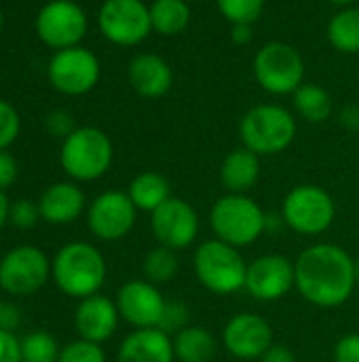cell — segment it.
I'll return each mask as SVG.
<instances>
[{
	"label": "cell",
	"instance_id": "obj_35",
	"mask_svg": "<svg viewBox=\"0 0 359 362\" xmlns=\"http://www.w3.org/2000/svg\"><path fill=\"white\" fill-rule=\"evenodd\" d=\"M44 125H47V129H49L51 136H57V138H63V140L76 129L72 117L66 110H53V112H49L47 119H44Z\"/></svg>",
	"mask_w": 359,
	"mask_h": 362
},
{
	"label": "cell",
	"instance_id": "obj_14",
	"mask_svg": "<svg viewBox=\"0 0 359 362\" xmlns=\"http://www.w3.org/2000/svg\"><path fill=\"white\" fill-rule=\"evenodd\" d=\"M296 288V272L294 261L284 255H262L256 261L248 263L245 286L250 297L262 303H273L290 295Z\"/></svg>",
	"mask_w": 359,
	"mask_h": 362
},
{
	"label": "cell",
	"instance_id": "obj_1",
	"mask_svg": "<svg viewBox=\"0 0 359 362\" xmlns=\"http://www.w3.org/2000/svg\"><path fill=\"white\" fill-rule=\"evenodd\" d=\"M296 291L315 308L347 303L358 286L355 259L336 244H313L294 261Z\"/></svg>",
	"mask_w": 359,
	"mask_h": 362
},
{
	"label": "cell",
	"instance_id": "obj_20",
	"mask_svg": "<svg viewBox=\"0 0 359 362\" xmlns=\"http://www.w3.org/2000/svg\"><path fill=\"white\" fill-rule=\"evenodd\" d=\"M40 216L51 225H66L85 212V193L74 182H55L38 199Z\"/></svg>",
	"mask_w": 359,
	"mask_h": 362
},
{
	"label": "cell",
	"instance_id": "obj_27",
	"mask_svg": "<svg viewBox=\"0 0 359 362\" xmlns=\"http://www.w3.org/2000/svg\"><path fill=\"white\" fill-rule=\"evenodd\" d=\"M328 38L334 49L343 53L359 51V8H345L328 23Z\"/></svg>",
	"mask_w": 359,
	"mask_h": 362
},
{
	"label": "cell",
	"instance_id": "obj_32",
	"mask_svg": "<svg viewBox=\"0 0 359 362\" xmlns=\"http://www.w3.org/2000/svg\"><path fill=\"white\" fill-rule=\"evenodd\" d=\"M188 320H190V310L186 303L182 301H167L165 303V310H163V316H161V322L157 329H161L163 333L167 335H176L180 333L182 329L188 327Z\"/></svg>",
	"mask_w": 359,
	"mask_h": 362
},
{
	"label": "cell",
	"instance_id": "obj_45",
	"mask_svg": "<svg viewBox=\"0 0 359 362\" xmlns=\"http://www.w3.org/2000/svg\"><path fill=\"white\" fill-rule=\"evenodd\" d=\"M355 278H358V284H359V257L355 259Z\"/></svg>",
	"mask_w": 359,
	"mask_h": 362
},
{
	"label": "cell",
	"instance_id": "obj_4",
	"mask_svg": "<svg viewBox=\"0 0 359 362\" xmlns=\"http://www.w3.org/2000/svg\"><path fill=\"white\" fill-rule=\"evenodd\" d=\"M193 267L199 284L214 295H233L245 286L248 263L239 248L214 238L197 246Z\"/></svg>",
	"mask_w": 359,
	"mask_h": 362
},
{
	"label": "cell",
	"instance_id": "obj_28",
	"mask_svg": "<svg viewBox=\"0 0 359 362\" xmlns=\"http://www.w3.org/2000/svg\"><path fill=\"white\" fill-rule=\"evenodd\" d=\"M180 269V261L176 257V250L165 248V246H157L152 248L142 263V272H144V280L152 282V284H165L171 282L178 276Z\"/></svg>",
	"mask_w": 359,
	"mask_h": 362
},
{
	"label": "cell",
	"instance_id": "obj_26",
	"mask_svg": "<svg viewBox=\"0 0 359 362\" xmlns=\"http://www.w3.org/2000/svg\"><path fill=\"white\" fill-rule=\"evenodd\" d=\"M294 108L309 123H322L332 115V98L320 85L303 83L294 91Z\"/></svg>",
	"mask_w": 359,
	"mask_h": 362
},
{
	"label": "cell",
	"instance_id": "obj_36",
	"mask_svg": "<svg viewBox=\"0 0 359 362\" xmlns=\"http://www.w3.org/2000/svg\"><path fill=\"white\" fill-rule=\"evenodd\" d=\"M334 362H359V333L341 337L334 346Z\"/></svg>",
	"mask_w": 359,
	"mask_h": 362
},
{
	"label": "cell",
	"instance_id": "obj_39",
	"mask_svg": "<svg viewBox=\"0 0 359 362\" xmlns=\"http://www.w3.org/2000/svg\"><path fill=\"white\" fill-rule=\"evenodd\" d=\"M260 362H296V356L290 348H286L284 344H273L260 358Z\"/></svg>",
	"mask_w": 359,
	"mask_h": 362
},
{
	"label": "cell",
	"instance_id": "obj_31",
	"mask_svg": "<svg viewBox=\"0 0 359 362\" xmlns=\"http://www.w3.org/2000/svg\"><path fill=\"white\" fill-rule=\"evenodd\" d=\"M57 362H106V352L102 344H93L78 337L61 348Z\"/></svg>",
	"mask_w": 359,
	"mask_h": 362
},
{
	"label": "cell",
	"instance_id": "obj_38",
	"mask_svg": "<svg viewBox=\"0 0 359 362\" xmlns=\"http://www.w3.org/2000/svg\"><path fill=\"white\" fill-rule=\"evenodd\" d=\"M17 178V161L6 151H0V191L8 189Z\"/></svg>",
	"mask_w": 359,
	"mask_h": 362
},
{
	"label": "cell",
	"instance_id": "obj_13",
	"mask_svg": "<svg viewBox=\"0 0 359 362\" xmlns=\"http://www.w3.org/2000/svg\"><path fill=\"white\" fill-rule=\"evenodd\" d=\"M49 81L59 93L83 95L99 81V62L89 49H61L49 62Z\"/></svg>",
	"mask_w": 359,
	"mask_h": 362
},
{
	"label": "cell",
	"instance_id": "obj_40",
	"mask_svg": "<svg viewBox=\"0 0 359 362\" xmlns=\"http://www.w3.org/2000/svg\"><path fill=\"white\" fill-rule=\"evenodd\" d=\"M21 322V314H19V308L13 305V303H4V310H2V316H0V329L4 331H15Z\"/></svg>",
	"mask_w": 359,
	"mask_h": 362
},
{
	"label": "cell",
	"instance_id": "obj_22",
	"mask_svg": "<svg viewBox=\"0 0 359 362\" xmlns=\"http://www.w3.org/2000/svg\"><path fill=\"white\" fill-rule=\"evenodd\" d=\"M260 178V159L241 146L231 151L220 165V182L229 193H248Z\"/></svg>",
	"mask_w": 359,
	"mask_h": 362
},
{
	"label": "cell",
	"instance_id": "obj_25",
	"mask_svg": "<svg viewBox=\"0 0 359 362\" xmlns=\"http://www.w3.org/2000/svg\"><path fill=\"white\" fill-rule=\"evenodd\" d=\"M190 21V6L186 0H154L150 4V23L163 36L184 32Z\"/></svg>",
	"mask_w": 359,
	"mask_h": 362
},
{
	"label": "cell",
	"instance_id": "obj_29",
	"mask_svg": "<svg viewBox=\"0 0 359 362\" xmlns=\"http://www.w3.org/2000/svg\"><path fill=\"white\" fill-rule=\"evenodd\" d=\"M21 341V362H57L59 361V344L47 331L28 333Z\"/></svg>",
	"mask_w": 359,
	"mask_h": 362
},
{
	"label": "cell",
	"instance_id": "obj_37",
	"mask_svg": "<svg viewBox=\"0 0 359 362\" xmlns=\"http://www.w3.org/2000/svg\"><path fill=\"white\" fill-rule=\"evenodd\" d=\"M0 362H21V341L4 329H0Z\"/></svg>",
	"mask_w": 359,
	"mask_h": 362
},
{
	"label": "cell",
	"instance_id": "obj_46",
	"mask_svg": "<svg viewBox=\"0 0 359 362\" xmlns=\"http://www.w3.org/2000/svg\"><path fill=\"white\" fill-rule=\"evenodd\" d=\"M2 25H4V15H2V8H0V30H2Z\"/></svg>",
	"mask_w": 359,
	"mask_h": 362
},
{
	"label": "cell",
	"instance_id": "obj_19",
	"mask_svg": "<svg viewBox=\"0 0 359 362\" xmlns=\"http://www.w3.org/2000/svg\"><path fill=\"white\" fill-rule=\"evenodd\" d=\"M118 362H176L174 339L161 329H135L116 354Z\"/></svg>",
	"mask_w": 359,
	"mask_h": 362
},
{
	"label": "cell",
	"instance_id": "obj_15",
	"mask_svg": "<svg viewBox=\"0 0 359 362\" xmlns=\"http://www.w3.org/2000/svg\"><path fill=\"white\" fill-rule=\"evenodd\" d=\"M150 229L159 246L178 252L195 244L199 235V214L188 202L169 197L150 214Z\"/></svg>",
	"mask_w": 359,
	"mask_h": 362
},
{
	"label": "cell",
	"instance_id": "obj_42",
	"mask_svg": "<svg viewBox=\"0 0 359 362\" xmlns=\"http://www.w3.org/2000/svg\"><path fill=\"white\" fill-rule=\"evenodd\" d=\"M343 123L349 127V129H358L359 127V108L351 106L343 112Z\"/></svg>",
	"mask_w": 359,
	"mask_h": 362
},
{
	"label": "cell",
	"instance_id": "obj_47",
	"mask_svg": "<svg viewBox=\"0 0 359 362\" xmlns=\"http://www.w3.org/2000/svg\"><path fill=\"white\" fill-rule=\"evenodd\" d=\"M2 310H4V301H2V297H0V316H2Z\"/></svg>",
	"mask_w": 359,
	"mask_h": 362
},
{
	"label": "cell",
	"instance_id": "obj_11",
	"mask_svg": "<svg viewBox=\"0 0 359 362\" xmlns=\"http://www.w3.org/2000/svg\"><path fill=\"white\" fill-rule=\"evenodd\" d=\"M138 218V208L133 206L127 191H104L87 208V227L102 242H116L131 233Z\"/></svg>",
	"mask_w": 359,
	"mask_h": 362
},
{
	"label": "cell",
	"instance_id": "obj_33",
	"mask_svg": "<svg viewBox=\"0 0 359 362\" xmlns=\"http://www.w3.org/2000/svg\"><path fill=\"white\" fill-rule=\"evenodd\" d=\"M40 210H38V204L34 202H28V199H19L15 204H11V214H8V221L13 223V227H17L19 231H30L38 225L40 221Z\"/></svg>",
	"mask_w": 359,
	"mask_h": 362
},
{
	"label": "cell",
	"instance_id": "obj_3",
	"mask_svg": "<svg viewBox=\"0 0 359 362\" xmlns=\"http://www.w3.org/2000/svg\"><path fill=\"white\" fill-rule=\"evenodd\" d=\"M209 225L218 240L245 248L267 233V212L245 193H229L212 206Z\"/></svg>",
	"mask_w": 359,
	"mask_h": 362
},
{
	"label": "cell",
	"instance_id": "obj_9",
	"mask_svg": "<svg viewBox=\"0 0 359 362\" xmlns=\"http://www.w3.org/2000/svg\"><path fill=\"white\" fill-rule=\"evenodd\" d=\"M49 278L51 259L36 246H17L0 259V288L6 295H36Z\"/></svg>",
	"mask_w": 359,
	"mask_h": 362
},
{
	"label": "cell",
	"instance_id": "obj_8",
	"mask_svg": "<svg viewBox=\"0 0 359 362\" xmlns=\"http://www.w3.org/2000/svg\"><path fill=\"white\" fill-rule=\"evenodd\" d=\"M254 74L269 93H294L305 83V62L292 45L273 40L256 53Z\"/></svg>",
	"mask_w": 359,
	"mask_h": 362
},
{
	"label": "cell",
	"instance_id": "obj_41",
	"mask_svg": "<svg viewBox=\"0 0 359 362\" xmlns=\"http://www.w3.org/2000/svg\"><path fill=\"white\" fill-rule=\"evenodd\" d=\"M231 36H233V42L248 45V42L252 40V28H250V25H243V23H239V25H233V32H231Z\"/></svg>",
	"mask_w": 359,
	"mask_h": 362
},
{
	"label": "cell",
	"instance_id": "obj_21",
	"mask_svg": "<svg viewBox=\"0 0 359 362\" xmlns=\"http://www.w3.org/2000/svg\"><path fill=\"white\" fill-rule=\"evenodd\" d=\"M129 83L142 98H161L171 89L174 74L163 57L142 53L129 64Z\"/></svg>",
	"mask_w": 359,
	"mask_h": 362
},
{
	"label": "cell",
	"instance_id": "obj_24",
	"mask_svg": "<svg viewBox=\"0 0 359 362\" xmlns=\"http://www.w3.org/2000/svg\"><path fill=\"white\" fill-rule=\"evenodd\" d=\"M127 195L131 197L133 206L142 212H154L159 206H163L171 195V185L169 180L159 174V172H142L138 174L129 189H127Z\"/></svg>",
	"mask_w": 359,
	"mask_h": 362
},
{
	"label": "cell",
	"instance_id": "obj_7",
	"mask_svg": "<svg viewBox=\"0 0 359 362\" xmlns=\"http://www.w3.org/2000/svg\"><path fill=\"white\" fill-rule=\"evenodd\" d=\"M281 216L286 227L294 233L315 238L332 227L336 218V204L326 189L317 185H300L286 195Z\"/></svg>",
	"mask_w": 359,
	"mask_h": 362
},
{
	"label": "cell",
	"instance_id": "obj_10",
	"mask_svg": "<svg viewBox=\"0 0 359 362\" xmlns=\"http://www.w3.org/2000/svg\"><path fill=\"white\" fill-rule=\"evenodd\" d=\"M36 34L51 49H70L87 34V15L72 0H51L36 15Z\"/></svg>",
	"mask_w": 359,
	"mask_h": 362
},
{
	"label": "cell",
	"instance_id": "obj_34",
	"mask_svg": "<svg viewBox=\"0 0 359 362\" xmlns=\"http://www.w3.org/2000/svg\"><path fill=\"white\" fill-rule=\"evenodd\" d=\"M19 127H21V121H19V115L17 110L0 100V151H6L19 136Z\"/></svg>",
	"mask_w": 359,
	"mask_h": 362
},
{
	"label": "cell",
	"instance_id": "obj_2",
	"mask_svg": "<svg viewBox=\"0 0 359 362\" xmlns=\"http://www.w3.org/2000/svg\"><path fill=\"white\" fill-rule=\"evenodd\" d=\"M106 274L108 267L104 255L87 242H70L61 246L51 261V278L55 286L78 301L97 295L106 282Z\"/></svg>",
	"mask_w": 359,
	"mask_h": 362
},
{
	"label": "cell",
	"instance_id": "obj_17",
	"mask_svg": "<svg viewBox=\"0 0 359 362\" xmlns=\"http://www.w3.org/2000/svg\"><path fill=\"white\" fill-rule=\"evenodd\" d=\"M224 350L239 361L260 358L275 341L271 325L258 314H237L233 316L222 331Z\"/></svg>",
	"mask_w": 359,
	"mask_h": 362
},
{
	"label": "cell",
	"instance_id": "obj_16",
	"mask_svg": "<svg viewBox=\"0 0 359 362\" xmlns=\"http://www.w3.org/2000/svg\"><path fill=\"white\" fill-rule=\"evenodd\" d=\"M114 303L121 320L133 329H157L167 301L157 284L148 280H129L118 288Z\"/></svg>",
	"mask_w": 359,
	"mask_h": 362
},
{
	"label": "cell",
	"instance_id": "obj_5",
	"mask_svg": "<svg viewBox=\"0 0 359 362\" xmlns=\"http://www.w3.org/2000/svg\"><path fill=\"white\" fill-rule=\"evenodd\" d=\"M112 142L97 127H76L61 144L59 161L63 172L76 182L102 178L112 165Z\"/></svg>",
	"mask_w": 359,
	"mask_h": 362
},
{
	"label": "cell",
	"instance_id": "obj_44",
	"mask_svg": "<svg viewBox=\"0 0 359 362\" xmlns=\"http://www.w3.org/2000/svg\"><path fill=\"white\" fill-rule=\"evenodd\" d=\"M330 2H334V4H351L353 0H330Z\"/></svg>",
	"mask_w": 359,
	"mask_h": 362
},
{
	"label": "cell",
	"instance_id": "obj_30",
	"mask_svg": "<svg viewBox=\"0 0 359 362\" xmlns=\"http://www.w3.org/2000/svg\"><path fill=\"white\" fill-rule=\"evenodd\" d=\"M220 13L233 23V25H252L254 21H258L262 8H264V0H216Z\"/></svg>",
	"mask_w": 359,
	"mask_h": 362
},
{
	"label": "cell",
	"instance_id": "obj_49",
	"mask_svg": "<svg viewBox=\"0 0 359 362\" xmlns=\"http://www.w3.org/2000/svg\"><path fill=\"white\" fill-rule=\"evenodd\" d=\"M0 259H2V257H0Z\"/></svg>",
	"mask_w": 359,
	"mask_h": 362
},
{
	"label": "cell",
	"instance_id": "obj_18",
	"mask_svg": "<svg viewBox=\"0 0 359 362\" xmlns=\"http://www.w3.org/2000/svg\"><path fill=\"white\" fill-rule=\"evenodd\" d=\"M118 308L112 299L104 295H91L87 299H80L76 312H74V329L80 339L104 344L108 341L116 329H118Z\"/></svg>",
	"mask_w": 359,
	"mask_h": 362
},
{
	"label": "cell",
	"instance_id": "obj_6",
	"mask_svg": "<svg viewBox=\"0 0 359 362\" xmlns=\"http://www.w3.org/2000/svg\"><path fill=\"white\" fill-rule=\"evenodd\" d=\"M243 146L260 155L286 151L296 136V121L284 106L260 104L245 112L239 125Z\"/></svg>",
	"mask_w": 359,
	"mask_h": 362
},
{
	"label": "cell",
	"instance_id": "obj_12",
	"mask_svg": "<svg viewBox=\"0 0 359 362\" xmlns=\"http://www.w3.org/2000/svg\"><path fill=\"white\" fill-rule=\"evenodd\" d=\"M97 23L102 34L114 45H138L150 30V6L142 0H106L99 8Z\"/></svg>",
	"mask_w": 359,
	"mask_h": 362
},
{
	"label": "cell",
	"instance_id": "obj_48",
	"mask_svg": "<svg viewBox=\"0 0 359 362\" xmlns=\"http://www.w3.org/2000/svg\"><path fill=\"white\" fill-rule=\"evenodd\" d=\"M186 2H197V0H186Z\"/></svg>",
	"mask_w": 359,
	"mask_h": 362
},
{
	"label": "cell",
	"instance_id": "obj_43",
	"mask_svg": "<svg viewBox=\"0 0 359 362\" xmlns=\"http://www.w3.org/2000/svg\"><path fill=\"white\" fill-rule=\"evenodd\" d=\"M8 214H11V204H8V197L4 191H0V229L6 225L8 221Z\"/></svg>",
	"mask_w": 359,
	"mask_h": 362
},
{
	"label": "cell",
	"instance_id": "obj_23",
	"mask_svg": "<svg viewBox=\"0 0 359 362\" xmlns=\"http://www.w3.org/2000/svg\"><path fill=\"white\" fill-rule=\"evenodd\" d=\"M174 354L178 362H212L218 352L216 337L203 327H186L174 337Z\"/></svg>",
	"mask_w": 359,
	"mask_h": 362
}]
</instances>
